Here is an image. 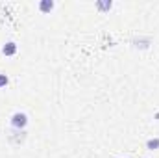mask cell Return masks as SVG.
<instances>
[{
    "label": "cell",
    "mask_w": 159,
    "mask_h": 158,
    "mask_svg": "<svg viewBox=\"0 0 159 158\" xmlns=\"http://www.w3.org/2000/svg\"><path fill=\"white\" fill-rule=\"evenodd\" d=\"M26 123H28V116L22 114V112H17V114L11 116V126L13 128H24Z\"/></svg>",
    "instance_id": "cell-1"
},
{
    "label": "cell",
    "mask_w": 159,
    "mask_h": 158,
    "mask_svg": "<svg viewBox=\"0 0 159 158\" xmlns=\"http://www.w3.org/2000/svg\"><path fill=\"white\" fill-rule=\"evenodd\" d=\"M6 84H7V77H6V75H0V87L6 86Z\"/></svg>",
    "instance_id": "cell-5"
},
{
    "label": "cell",
    "mask_w": 159,
    "mask_h": 158,
    "mask_svg": "<svg viewBox=\"0 0 159 158\" xmlns=\"http://www.w3.org/2000/svg\"><path fill=\"white\" fill-rule=\"evenodd\" d=\"M39 7H41V11H50L52 7H54V2H50V0H44V2H41L39 4Z\"/></svg>",
    "instance_id": "cell-4"
},
{
    "label": "cell",
    "mask_w": 159,
    "mask_h": 158,
    "mask_svg": "<svg viewBox=\"0 0 159 158\" xmlns=\"http://www.w3.org/2000/svg\"><path fill=\"white\" fill-rule=\"evenodd\" d=\"M146 147H148L150 151L159 149V138H152V140H148V141H146Z\"/></svg>",
    "instance_id": "cell-3"
},
{
    "label": "cell",
    "mask_w": 159,
    "mask_h": 158,
    "mask_svg": "<svg viewBox=\"0 0 159 158\" xmlns=\"http://www.w3.org/2000/svg\"><path fill=\"white\" fill-rule=\"evenodd\" d=\"M15 52H17V45L15 43H6L2 47V54H6V56H13Z\"/></svg>",
    "instance_id": "cell-2"
}]
</instances>
